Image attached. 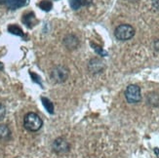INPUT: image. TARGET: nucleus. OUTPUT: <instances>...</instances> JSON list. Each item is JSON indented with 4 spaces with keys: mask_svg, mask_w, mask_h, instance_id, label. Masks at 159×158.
I'll return each mask as SVG.
<instances>
[{
    "mask_svg": "<svg viewBox=\"0 0 159 158\" xmlns=\"http://www.w3.org/2000/svg\"><path fill=\"white\" fill-rule=\"evenodd\" d=\"M43 125V121L40 116L34 112H29L25 114L24 118V126L26 130L30 132H36L41 129Z\"/></svg>",
    "mask_w": 159,
    "mask_h": 158,
    "instance_id": "nucleus-1",
    "label": "nucleus"
},
{
    "mask_svg": "<svg viewBox=\"0 0 159 158\" xmlns=\"http://www.w3.org/2000/svg\"><path fill=\"white\" fill-rule=\"evenodd\" d=\"M30 3V0H0V4L5 5L11 10H17L19 8L26 6Z\"/></svg>",
    "mask_w": 159,
    "mask_h": 158,
    "instance_id": "nucleus-6",
    "label": "nucleus"
},
{
    "mask_svg": "<svg viewBox=\"0 0 159 158\" xmlns=\"http://www.w3.org/2000/svg\"><path fill=\"white\" fill-rule=\"evenodd\" d=\"M8 31L12 34H14V35H17V36H20V37H23L25 38V33L23 32L22 29H20V26L16 25H10L8 26Z\"/></svg>",
    "mask_w": 159,
    "mask_h": 158,
    "instance_id": "nucleus-11",
    "label": "nucleus"
},
{
    "mask_svg": "<svg viewBox=\"0 0 159 158\" xmlns=\"http://www.w3.org/2000/svg\"><path fill=\"white\" fill-rule=\"evenodd\" d=\"M5 114H6V109L5 106L3 105L0 104V121L3 120V118L5 117Z\"/></svg>",
    "mask_w": 159,
    "mask_h": 158,
    "instance_id": "nucleus-16",
    "label": "nucleus"
},
{
    "mask_svg": "<svg viewBox=\"0 0 159 158\" xmlns=\"http://www.w3.org/2000/svg\"><path fill=\"white\" fill-rule=\"evenodd\" d=\"M91 46L93 47V49L96 51V53H97V54H99L100 56H107V52L103 51L100 46L96 45L95 43H91Z\"/></svg>",
    "mask_w": 159,
    "mask_h": 158,
    "instance_id": "nucleus-15",
    "label": "nucleus"
},
{
    "mask_svg": "<svg viewBox=\"0 0 159 158\" xmlns=\"http://www.w3.org/2000/svg\"><path fill=\"white\" fill-rule=\"evenodd\" d=\"M64 43L68 49H74V48H76L78 46V39L74 35H68L67 37L65 38Z\"/></svg>",
    "mask_w": 159,
    "mask_h": 158,
    "instance_id": "nucleus-9",
    "label": "nucleus"
},
{
    "mask_svg": "<svg viewBox=\"0 0 159 158\" xmlns=\"http://www.w3.org/2000/svg\"><path fill=\"white\" fill-rule=\"evenodd\" d=\"M38 6L40 9H42L45 12H49L53 8V4L49 0H42V1L38 4Z\"/></svg>",
    "mask_w": 159,
    "mask_h": 158,
    "instance_id": "nucleus-13",
    "label": "nucleus"
},
{
    "mask_svg": "<svg viewBox=\"0 0 159 158\" xmlns=\"http://www.w3.org/2000/svg\"><path fill=\"white\" fill-rule=\"evenodd\" d=\"M68 78V70L64 65H57L51 72V79L56 83H63Z\"/></svg>",
    "mask_w": 159,
    "mask_h": 158,
    "instance_id": "nucleus-4",
    "label": "nucleus"
},
{
    "mask_svg": "<svg viewBox=\"0 0 159 158\" xmlns=\"http://www.w3.org/2000/svg\"><path fill=\"white\" fill-rule=\"evenodd\" d=\"M41 101H42V104H43V106H44V107L46 108V111L49 112V113H51V114H53L54 113V106H53V104H52V102L49 100V99H47V98H41Z\"/></svg>",
    "mask_w": 159,
    "mask_h": 158,
    "instance_id": "nucleus-12",
    "label": "nucleus"
},
{
    "mask_svg": "<svg viewBox=\"0 0 159 158\" xmlns=\"http://www.w3.org/2000/svg\"><path fill=\"white\" fill-rule=\"evenodd\" d=\"M89 68L92 72H100L102 70L103 68V65L101 61H99L98 59H94L92 61H90L89 64Z\"/></svg>",
    "mask_w": 159,
    "mask_h": 158,
    "instance_id": "nucleus-8",
    "label": "nucleus"
},
{
    "mask_svg": "<svg viewBox=\"0 0 159 158\" xmlns=\"http://www.w3.org/2000/svg\"><path fill=\"white\" fill-rule=\"evenodd\" d=\"M125 98L130 104H137V102H139L142 100L141 88L135 84L129 85L125 91Z\"/></svg>",
    "mask_w": 159,
    "mask_h": 158,
    "instance_id": "nucleus-3",
    "label": "nucleus"
},
{
    "mask_svg": "<svg viewBox=\"0 0 159 158\" xmlns=\"http://www.w3.org/2000/svg\"><path fill=\"white\" fill-rule=\"evenodd\" d=\"M53 150L58 154L65 153L70 149V143L65 138H58L53 142Z\"/></svg>",
    "mask_w": 159,
    "mask_h": 158,
    "instance_id": "nucleus-5",
    "label": "nucleus"
},
{
    "mask_svg": "<svg viewBox=\"0 0 159 158\" xmlns=\"http://www.w3.org/2000/svg\"><path fill=\"white\" fill-rule=\"evenodd\" d=\"M23 23L29 27V29H32V27L36 25L37 20L35 18V15H34L33 12H29L24 15L23 17Z\"/></svg>",
    "mask_w": 159,
    "mask_h": 158,
    "instance_id": "nucleus-7",
    "label": "nucleus"
},
{
    "mask_svg": "<svg viewBox=\"0 0 159 158\" xmlns=\"http://www.w3.org/2000/svg\"><path fill=\"white\" fill-rule=\"evenodd\" d=\"M93 0H70V4L73 10L79 9L81 6H88L92 3Z\"/></svg>",
    "mask_w": 159,
    "mask_h": 158,
    "instance_id": "nucleus-10",
    "label": "nucleus"
},
{
    "mask_svg": "<svg viewBox=\"0 0 159 158\" xmlns=\"http://www.w3.org/2000/svg\"><path fill=\"white\" fill-rule=\"evenodd\" d=\"M115 37L120 41H127L135 35V29L132 25L124 24L116 27L114 31Z\"/></svg>",
    "mask_w": 159,
    "mask_h": 158,
    "instance_id": "nucleus-2",
    "label": "nucleus"
},
{
    "mask_svg": "<svg viewBox=\"0 0 159 158\" xmlns=\"http://www.w3.org/2000/svg\"><path fill=\"white\" fill-rule=\"evenodd\" d=\"M11 135L9 128L6 125H0V139H8Z\"/></svg>",
    "mask_w": 159,
    "mask_h": 158,
    "instance_id": "nucleus-14",
    "label": "nucleus"
}]
</instances>
